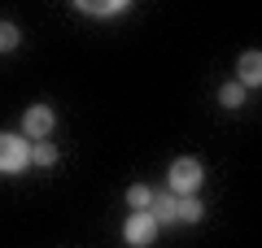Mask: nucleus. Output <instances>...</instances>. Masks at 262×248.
I'll use <instances>...</instances> for the list:
<instances>
[{
	"mask_svg": "<svg viewBox=\"0 0 262 248\" xmlns=\"http://www.w3.org/2000/svg\"><path fill=\"white\" fill-rule=\"evenodd\" d=\"M53 127H57V113L48 109V105H31V109L22 113V131H27L31 139H48Z\"/></svg>",
	"mask_w": 262,
	"mask_h": 248,
	"instance_id": "nucleus-4",
	"label": "nucleus"
},
{
	"mask_svg": "<svg viewBox=\"0 0 262 248\" xmlns=\"http://www.w3.org/2000/svg\"><path fill=\"white\" fill-rule=\"evenodd\" d=\"M57 144H48V139H39L35 148H31V165H57Z\"/></svg>",
	"mask_w": 262,
	"mask_h": 248,
	"instance_id": "nucleus-9",
	"label": "nucleus"
},
{
	"mask_svg": "<svg viewBox=\"0 0 262 248\" xmlns=\"http://www.w3.org/2000/svg\"><path fill=\"white\" fill-rule=\"evenodd\" d=\"M158 218H153V213H131L127 218V227H122V239H127L131 248H149L153 239H158Z\"/></svg>",
	"mask_w": 262,
	"mask_h": 248,
	"instance_id": "nucleus-3",
	"label": "nucleus"
},
{
	"mask_svg": "<svg viewBox=\"0 0 262 248\" xmlns=\"http://www.w3.org/2000/svg\"><path fill=\"white\" fill-rule=\"evenodd\" d=\"M127 205H131V213H149V209H153V192H149L144 183H136V187L127 192Z\"/></svg>",
	"mask_w": 262,
	"mask_h": 248,
	"instance_id": "nucleus-8",
	"label": "nucleus"
},
{
	"mask_svg": "<svg viewBox=\"0 0 262 248\" xmlns=\"http://www.w3.org/2000/svg\"><path fill=\"white\" fill-rule=\"evenodd\" d=\"M201 201H192V196H179V222H201Z\"/></svg>",
	"mask_w": 262,
	"mask_h": 248,
	"instance_id": "nucleus-11",
	"label": "nucleus"
},
{
	"mask_svg": "<svg viewBox=\"0 0 262 248\" xmlns=\"http://www.w3.org/2000/svg\"><path fill=\"white\" fill-rule=\"evenodd\" d=\"M201 179H206V165L196 161V157H179V161H170L166 170V183L175 196H192L196 187H201Z\"/></svg>",
	"mask_w": 262,
	"mask_h": 248,
	"instance_id": "nucleus-1",
	"label": "nucleus"
},
{
	"mask_svg": "<svg viewBox=\"0 0 262 248\" xmlns=\"http://www.w3.org/2000/svg\"><path fill=\"white\" fill-rule=\"evenodd\" d=\"M122 9H127L122 0H79V13H88V18H114Z\"/></svg>",
	"mask_w": 262,
	"mask_h": 248,
	"instance_id": "nucleus-7",
	"label": "nucleus"
},
{
	"mask_svg": "<svg viewBox=\"0 0 262 248\" xmlns=\"http://www.w3.org/2000/svg\"><path fill=\"white\" fill-rule=\"evenodd\" d=\"M31 165V148L22 135H0V175H22Z\"/></svg>",
	"mask_w": 262,
	"mask_h": 248,
	"instance_id": "nucleus-2",
	"label": "nucleus"
},
{
	"mask_svg": "<svg viewBox=\"0 0 262 248\" xmlns=\"http://www.w3.org/2000/svg\"><path fill=\"white\" fill-rule=\"evenodd\" d=\"M149 213L158 218V227H170V222H179V196H175V192H170V196H166V192L153 196V209H149Z\"/></svg>",
	"mask_w": 262,
	"mask_h": 248,
	"instance_id": "nucleus-6",
	"label": "nucleus"
},
{
	"mask_svg": "<svg viewBox=\"0 0 262 248\" xmlns=\"http://www.w3.org/2000/svg\"><path fill=\"white\" fill-rule=\"evenodd\" d=\"M236 70H241V87H262V53H258V48L241 53Z\"/></svg>",
	"mask_w": 262,
	"mask_h": 248,
	"instance_id": "nucleus-5",
	"label": "nucleus"
},
{
	"mask_svg": "<svg viewBox=\"0 0 262 248\" xmlns=\"http://www.w3.org/2000/svg\"><path fill=\"white\" fill-rule=\"evenodd\" d=\"M9 48H18V27L13 22H0V53H9Z\"/></svg>",
	"mask_w": 262,
	"mask_h": 248,
	"instance_id": "nucleus-12",
	"label": "nucleus"
},
{
	"mask_svg": "<svg viewBox=\"0 0 262 248\" xmlns=\"http://www.w3.org/2000/svg\"><path fill=\"white\" fill-rule=\"evenodd\" d=\"M219 101H223V109H241V105H245V87H241V83H223Z\"/></svg>",
	"mask_w": 262,
	"mask_h": 248,
	"instance_id": "nucleus-10",
	"label": "nucleus"
}]
</instances>
